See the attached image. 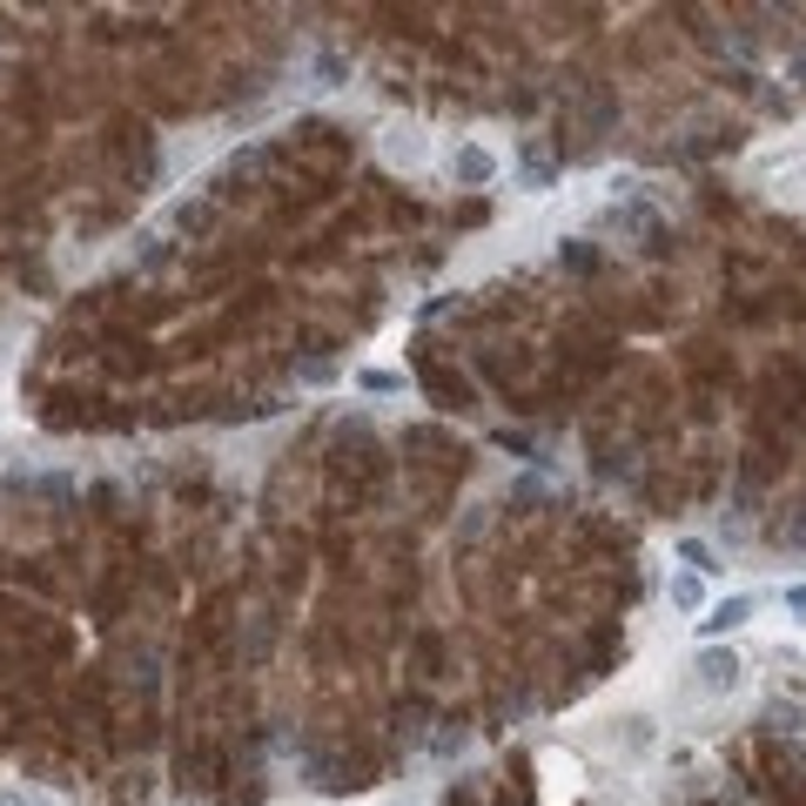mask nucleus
Returning <instances> with one entry per match:
<instances>
[{"label":"nucleus","mask_w":806,"mask_h":806,"mask_svg":"<svg viewBox=\"0 0 806 806\" xmlns=\"http://www.w3.org/2000/svg\"><path fill=\"white\" fill-rule=\"evenodd\" d=\"M786 612H793V618L806 625V584H786Z\"/></svg>","instance_id":"1a4fd4ad"},{"label":"nucleus","mask_w":806,"mask_h":806,"mask_svg":"<svg viewBox=\"0 0 806 806\" xmlns=\"http://www.w3.org/2000/svg\"><path fill=\"white\" fill-rule=\"evenodd\" d=\"M451 175H457L464 189H491V182H498V155L484 148V141H464V148L451 155Z\"/></svg>","instance_id":"20e7f679"},{"label":"nucleus","mask_w":806,"mask_h":806,"mask_svg":"<svg viewBox=\"0 0 806 806\" xmlns=\"http://www.w3.org/2000/svg\"><path fill=\"white\" fill-rule=\"evenodd\" d=\"M384 161H390V169H423V161H430L423 128H417V122H390V128H384Z\"/></svg>","instance_id":"7ed1b4c3"},{"label":"nucleus","mask_w":806,"mask_h":806,"mask_svg":"<svg viewBox=\"0 0 806 806\" xmlns=\"http://www.w3.org/2000/svg\"><path fill=\"white\" fill-rule=\"evenodd\" d=\"M0 806H61V799L41 793V786H0Z\"/></svg>","instance_id":"0eeeda50"},{"label":"nucleus","mask_w":806,"mask_h":806,"mask_svg":"<svg viewBox=\"0 0 806 806\" xmlns=\"http://www.w3.org/2000/svg\"><path fill=\"white\" fill-rule=\"evenodd\" d=\"M746 618H752V591H726V599H713V605H706V618H699V638L719 645V638H733Z\"/></svg>","instance_id":"f03ea898"},{"label":"nucleus","mask_w":806,"mask_h":806,"mask_svg":"<svg viewBox=\"0 0 806 806\" xmlns=\"http://www.w3.org/2000/svg\"><path fill=\"white\" fill-rule=\"evenodd\" d=\"M679 558H685V571H699V578H713V571H726V565L713 558V545H706V537H679Z\"/></svg>","instance_id":"39448f33"},{"label":"nucleus","mask_w":806,"mask_h":806,"mask_svg":"<svg viewBox=\"0 0 806 806\" xmlns=\"http://www.w3.org/2000/svg\"><path fill=\"white\" fill-rule=\"evenodd\" d=\"M672 605H679V612H699V605H706V584H699V571H679V578H672Z\"/></svg>","instance_id":"423d86ee"},{"label":"nucleus","mask_w":806,"mask_h":806,"mask_svg":"<svg viewBox=\"0 0 806 806\" xmlns=\"http://www.w3.org/2000/svg\"><path fill=\"white\" fill-rule=\"evenodd\" d=\"M739 679H746V666H739V652H733V645H699V659H692V685L706 692V699L739 692Z\"/></svg>","instance_id":"f257e3e1"},{"label":"nucleus","mask_w":806,"mask_h":806,"mask_svg":"<svg viewBox=\"0 0 806 806\" xmlns=\"http://www.w3.org/2000/svg\"><path fill=\"white\" fill-rule=\"evenodd\" d=\"M356 384H363L370 397H390V390H404V376H397V370H363Z\"/></svg>","instance_id":"6e6552de"}]
</instances>
